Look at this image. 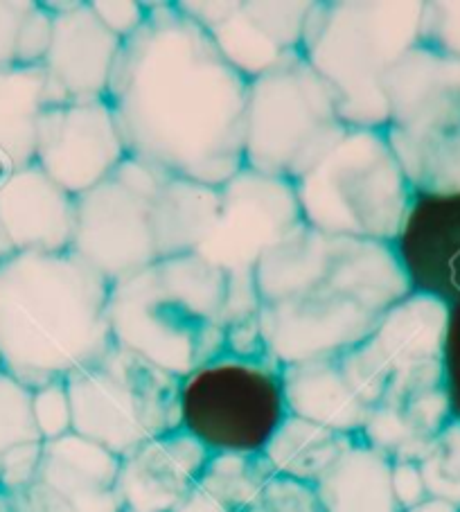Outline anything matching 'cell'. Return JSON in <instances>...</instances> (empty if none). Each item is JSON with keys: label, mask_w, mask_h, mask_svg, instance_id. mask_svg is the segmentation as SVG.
<instances>
[{"label": "cell", "mask_w": 460, "mask_h": 512, "mask_svg": "<svg viewBox=\"0 0 460 512\" xmlns=\"http://www.w3.org/2000/svg\"><path fill=\"white\" fill-rule=\"evenodd\" d=\"M447 319L449 307L442 300L411 291L364 341L336 357L352 391L370 411L402 406L442 388Z\"/></svg>", "instance_id": "obj_12"}, {"label": "cell", "mask_w": 460, "mask_h": 512, "mask_svg": "<svg viewBox=\"0 0 460 512\" xmlns=\"http://www.w3.org/2000/svg\"><path fill=\"white\" fill-rule=\"evenodd\" d=\"M282 384L291 416L348 436L364 431L370 409L352 391L336 357L282 368Z\"/></svg>", "instance_id": "obj_21"}, {"label": "cell", "mask_w": 460, "mask_h": 512, "mask_svg": "<svg viewBox=\"0 0 460 512\" xmlns=\"http://www.w3.org/2000/svg\"><path fill=\"white\" fill-rule=\"evenodd\" d=\"M46 109L43 66L0 70V174L34 165L39 118Z\"/></svg>", "instance_id": "obj_23"}, {"label": "cell", "mask_w": 460, "mask_h": 512, "mask_svg": "<svg viewBox=\"0 0 460 512\" xmlns=\"http://www.w3.org/2000/svg\"><path fill=\"white\" fill-rule=\"evenodd\" d=\"M391 246L411 291L460 305V194H415Z\"/></svg>", "instance_id": "obj_18"}, {"label": "cell", "mask_w": 460, "mask_h": 512, "mask_svg": "<svg viewBox=\"0 0 460 512\" xmlns=\"http://www.w3.org/2000/svg\"><path fill=\"white\" fill-rule=\"evenodd\" d=\"M442 388H445L451 420H460V305L449 307L442 343Z\"/></svg>", "instance_id": "obj_31"}, {"label": "cell", "mask_w": 460, "mask_h": 512, "mask_svg": "<svg viewBox=\"0 0 460 512\" xmlns=\"http://www.w3.org/2000/svg\"><path fill=\"white\" fill-rule=\"evenodd\" d=\"M32 0H0V70L16 66V46Z\"/></svg>", "instance_id": "obj_33"}, {"label": "cell", "mask_w": 460, "mask_h": 512, "mask_svg": "<svg viewBox=\"0 0 460 512\" xmlns=\"http://www.w3.org/2000/svg\"><path fill=\"white\" fill-rule=\"evenodd\" d=\"M255 289L264 350L280 368L343 355L411 294L391 244L309 226L264 255Z\"/></svg>", "instance_id": "obj_2"}, {"label": "cell", "mask_w": 460, "mask_h": 512, "mask_svg": "<svg viewBox=\"0 0 460 512\" xmlns=\"http://www.w3.org/2000/svg\"><path fill=\"white\" fill-rule=\"evenodd\" d=\"M0 370H3V366H0Z\"/></svg>", "instance_id": "obj_39"}, {"label": "cell", "mask_w": 460, "mask_h": 512, "mask_svg": "<svg viewBox=\"0 0 460 512\" xmlns=\"http://www.w3.org/2000/svg\"><path fill=\"white\" fill-rule=\"evenodd\" d=\"M32 418L43 443L73 434V409L66 382H50L32 391Z\"/></svg>", "instance_id": "obj_28"}, {"label": "cell", "mask_w": 460, "mask_h": 512, "mask_svg": "<svg viewBox=\"0 0 460 512\" xmlns=\"http://www.w3.org/2000/svg\"><path fill=\"white\" fill-rule=\"evenodd\" d=\"M181 379L113 346L66 379L73 434L125 458L179 427Z\"/></svg>", "instance_id": "obj_9"}, {"label": "cell", "mask_w": 460, "mask_h": 512, "mask_svg": "<svg viewBox=\"0 0 460 512\" xmlns=\"http://www.w3.org/2000/svg\"><path fill=\"white\" fill-rule=\"evenodd\" d=\"M305 226L294 183L242 167L219 188V215L197 251L226 273V325L258 323L255 271L262 258Z\"/></svg>", "instance_id": "obj_11"}, {"label": "cell", "mask_w": 460, "mask_h": 512, "mask_svg": "<svg viewBox=\"0 0 460 512\" xmlns=\"http://www.w3.org/2000/svg\"><path fill=\"white\" fill-rule=\"evenodd\" d=\"M264 512H325L314 485L273 474L262 492Z\"/></svg>", "instance_id": "obj_29"}, {"label": "cell", "mask_w": 460, "mask_h": 512, "mask_svg": "<svg viewBox=\"0 0 460 512\" xmlns=\"http://www.w3.org/2000/svg\"><path fill=\"white\" fill-rule=\"evenodd\" d=\"M420 0H323L309 14L303 57L350 129H384V77L420 43Z\"/></svg>", "instance_id": "obj_5"}, {"label": "cell", "mask_w": 460, "mask_h": 512, "mask_svg": "<svg viewBox=\"0 0 460 512\" xmlns=\"http://www.w3.org/2000/svg\"><path fill=\"white\" fill-rule=\"evenodd\" d=\"M406 512H460V508L454 506V503L445 501V499L427 497L424 501H420L418 506H413L411 510H406Z\"/></svg>", "instance_id": "obj_36"}, {"label": "cell", "mask_w": 460, "mask_h": 512, "mask_svg": "<svg viewBox=\"0 0 460 512\" xmlns=\"http://www.w3.org/2000/svg\"><path fill=\"white\" fill-rule=\"evenodd\" d=\"M420 470L429 497L445 499L460 508V420H449L433 438L427 454L420 458Z\"/></svg>", "instance_id": "obj_25"}, {"label": "cell", "mask_w": 460, "mask_h": 512, "mask_svg": "<svg viewBox=\"0 0 460 512\" xmlns=\"http://www.w3.org/2000/svg\"><path fill=\"white\" fill-rule=\"evenodd\" d=\"M348 129L332 91L298 52L249 82L244 167L296 183Z\"/></svg>", "instance_id": "obj_8"}, {"label": "cell", "mask_w": 460, "mask_h": 512, "mask_svg": "<svg viewBox=\"0 0 460 512\" xmlns=\"http://www.w3.org/2000/svg\"><path fill=\"white\" fill-rule=\"evenodd\" d=\"M122 512H129V510H122Z\"/></svg>", "instance_id": "obj_38"}, {"label": "cell", "mask_w": 460, "mask_h": 512, "mask_svg": "<svg viewBox=\"0 0 460 512\" xmlns=\"http://www.w3.org/2000/svg\"><path fill=\"white\" fill-rule=\"evenodd\" d=\"M0 179H3V174H0Z\"/></svg>", "instance_id": "obj_37"}, {"label": "cell", "mask_w": 460, "mask_h": 512, "mask_svg": "<svg viewBox=\"0 0 460 512\" xmlns=\"http://www.w3.org/2000/svg\"><path fill=\"white\" fill-rule=\"evenodd\" d=\"M294 188L312 231L379 244L395 242L415 197L384 129H348Z\"/></svg>", "instance_id": "obj_6"}, {"label": "cell", "mask_w": 460, "mask_h": 512, "mask_svg": "<svg viewBox=\"0 0 460 512\" xmlns=\"http://www.w3.org/2000/svg\"><path fill=\"white\" fill-rule=\"evenodd\" d=\"M88 7L104 28L122 41L134 37L147 19V3L138 0H88Z\"/></svg>", "instance_id": "obj_32"}, {"label": "cell", "mask_w": 460, "mask_h": 512, "mask_svg": "<svg viewBox=\"0 0 460 512\" xmlns=\"http://www.w3.org/2000/svg\"><path fill=\"white\" fill-rule=\"evenodd\" d=\"M111 282L73 251L0 262V366L34 391L113 346Z\"/></svg>", "instance_id": "obj_3"}, {"label": "cell", "mask_w": 460, "mask_h": 512, "mask_svg": "<svg viewBox=\"0 0 460 512\" xmlns=\"http://www.w3.org/2000/svg\"><path fill=\"white\" fill-rule=\"evenodd\" d=\"M127 156L125 140L106 100L43 109L34 165L70 197H82L102 183Z\"/></svg>", "instance_id": "obj_15"}, {"label": "cell", "mask_w": 460, "mask_h": 512, "mask_svg": "<svg viewBox=\"0 0 460 512\" xmlns=\"http://www.w3.org/2000/svg\"><path fill=\"white\" fill-rule=\"evenodd\" d=\"M210 452L183 429L170 431L120 458L118 492L129 512H176L188 501Z\"/></svg>", "instance_id": "obj_20"}, {"label": "cell", "mask_w": 460, "mask_h": 512, "mask_svg": "<svg viewBox=\"0 0 460 512\" xmlns=\"http://www.w3.org/2000/svg\"><path fill=\"white\" fill-rule=\"evenodd\" d=\"M420 46L460 61V0L424 3L420 21Z\"/></svg>", "instance_id": "obj_27"}, {"label": "cell", "mask_w": 460, "mask_h": 512, "mask_svg": "<svg viewBox=\"0 0 460 512\" xmlns=\"http://www.w3.org/2000/svg\"><path fill=\"white\" fill-rule=\"evenodd\" d=\"M246 93L210 34L158 0L122 43L106 102L131 158L221 188L244 167Z\"/></svg>", "instance_id": "obj_1"}, {"label": "cell", "mask_w": 460, "mask_h": 512, "mask_svg": "<svg viewBox=\"0 0 460 512\" xmlns=\"http://www.w3.org/2000/svg\"><path fill=\"white\" fill-rule=\"evenodd\" d=\"M312 10L314 0H228L206 32L228 64L251 82L303 52Z\"/></svg>", "instance_id": "obj_17"}, {"label": "cell", "mask_w": 460, "mask_h": 512, "mask_svg": "<svg viewBox=\"0 0 460 512\" xmlns=\"http://www.w3.org/2000/svg\"><path fill=\"white\" fill-rule=\"evenodd\" d=\"M52 37V12L43 3H34L25 19L19 46H16V66H43Z\"/></svg>", "instance_id": "obj_30"}, {"label": "cell", "mask_w": 460, "mask_h": 512, "mask_svg": "<svg viewBox=\"0 0 460 512\" xmlns=\"http://www.w3.org/2000/svg\"><path fill=\"white\" fill-rule=\"evenodd\" d=\"M120 458L77 434L43 443L32 481L0 494V512H122Z\"/></svg>", "instance_id": "obj_14"}, {"label": "cell", "mask_w": 460, "mask_h": 512, "mask_svg": "<svg viewBox=\"0 0 460 512\" xmlns=\"http://www.w3.org/2000/svg\"><path fill=\"white\" fill-rule=\"evenodd\" d=\"M226 273L199 253L158 260L111 285L113 343L174 377L226 352Z\"/></svg>", "instance_id": "obj_4"}, {"label": "cell", "mask_w": 460, "mask_h": 512, "mask_svg": "<svg viewBox=\"0 0 460 512\" xmlns=\"http://www.w3.org/2000/svg\"><path fill=\"white\" fill-rule=\"evenodd\" d=\"M165 174L127 156L102 183L75 199L70 251L111 285L161 260L158 192Z\"/></svg>", "instance_id": "obj_13"}, {"label": "cell", "mask_w": 460, "mask_h": 512, "mask_svg": "<svg viewBox=\"0 0 460 512\" xmlns=\"http://www.w3.org/2000/svg\"><path fill=\"white\" fill-rule=\"evenodd\" d=\"M282 368L224 352L181 379L179 427L215 454L260 456L287 420Z\"/></svg>", "instance_id": "obj_10"}, {"label": "cell", "mask_w": 460, "mask_h": 512, "mask_svg": "<svg viewBox=\"0 0 460 512\" xmlns=\"http://www.w3.org/2000/svg\"><path fill=\"white\" fill-rule=\"evenodd\" d=\"M43 443L32 418V391L0 370V463L14 449Z\"/></svg>", "instance_id": "obj_26"}, {"label": "cell", "mask_w": 460, "mask_h": 512, "mask_svg": "<svg viewBox=\"0 0 460 512\" xmlns=\"http://www.w3.org/2000/svg\"><path fill=\"white\" fill-rule=\"evenodd\" d=\"M391 485H393L397 506H400L402 512L411 510L413 506H418L420 501L429 497L427 483H424V476L420 470V463L393 461Z\"/></svg>", "instance_id": "obj_34"}, {"label": "cell", "mask_w": 460, "mask_h": 512, "mask_svg": "<svg viewBox=\"0 0 460 512\" xmlns=\"http://www.w3.org/2000/svg\"><path fill=\"white\" fill-rule=\"evenodd\" d=\"M355 438L289 413L262 456L276 474L316 485Z\"/></svg>", "instance_id": "obj_24"}, {"label": "cell", "mask_w": 460, "mask_h": 512, "mask_svg": "<svg viewBox=\"0 0 460 512\" xmlns=\"http://www.w3.org/2000/svg\"><path fill=\"white\" fill-rule=\"evenodd\" d=\"M75 237V197L39 165L0 179V262L21 253H64Z\"/></svg>", "instance_id": "obj_19"}, {"label": "cell", "mask_w": 460, "mask_h": 512, "mask_svg": "<svg viewBox=\"0 0 460 512\" xmlns=\"http://www.w3.org/2000/svg\"><path fill=\"white\" fill-rule=\"evenodd\" d=\"M384 136L415 194H460V61L415 46L384 77Z\"/></svg>", "instance_id": "obj_7"}, {"label": "cell", "mask_w": 460, "mask_h": 512, "mask_svg": "<svg viewBox=\"0 0 460 512\" xmlns=\"http://www.w3.org/2000/svg\"><path fill=\"white\" fill-rule=\"evenodd\" d=\"M176 512H264V510H262V501L258 503V506H251L246 510H230V508L221 506V503H217L212 497H208V494L203 490L194 488V492L190 494L188 501H185Z\"/></svg>", "instance_id": "obj_35"}, {"label": "cell", "mask_w": 460, "mask_h": 512, "mask_svg": "<svg viewBox=\"0 0 460 512\" xmlns=\"http://www.w3.org/2000/svg\"><path fill=\"white\" fill-rule=\"evenodd\" d=\"M52 12L46 73V109L106 100L122 39L106 30L88 0L43 3Z\"/></svg>", "instance_id": "obj_16"}, {"label": "cell", "mask_w": 460, "mask_h": 512, "mask_svg": "<svg viewBox=\"0 0 460 512\" xmlns=\"http://www.w3.org/2000/svg\"><path fill=\"white\" fill-rule=\"evenodd\" d=\"M391 472V458L357 436L314 488L325 512H402Z\"/></svg>", "instance_id": "obj_22"}]
</instances>
